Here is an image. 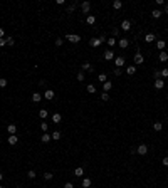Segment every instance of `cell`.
Wrapping results in <instances>:
<instances>
[{
  "instance_id": "obj_1",
  "label": "cell",
  "mask_w": 168,
  "mask_h": 188,
  "mask_svg": "<svg viewBox=\"0 0 168 188\" xmlns=\"http://www.w3.org/2000/svg\"><path fill=\"white\" fill-rule=\"evenodd\" d=\"M103 42H106V39H104V37H99V39H98V37H94V39L89 40V45H91V47H99Z\"/></svg>"
},
{
  "instance_id": "obj_2",
  "label": "cell",
  "mask_w": 168,
  "mask_h": 188,
  "mask_svg": "<svg viewBox=\"0 0 168 188\" xmlns=\"http://www.w3.org/2000/svg\"><path fill=\"white\" fill-rule=\"evenodd\" d=\"M145 62V57H143V54H140V50L134 54V64H138V66H141Z\"/></svg>"
},
{
  "instance_id": "obj_3",
  "label": "cell",
  "mask_w": 168,
  "mask_h": 188,
  "mask_svg": "<svg viewBox=\"0 0 168 188\" xmlns=\"http://www.w3.org/2000/svg\"><path fill=\"white\" fill-rule=\"evenodd\" d=\"M66 39H67V40H71V42H72V44H77L79 40H81V37H79L77 34H69V35H67Z\"/></svg>"
},
{
  "instance_id": "obj_4",
  "label": "cell",
  "mask_w": 168,
  "mask_h": 188,
  "mask_svg": "<svg viewBox=\"0 0 168 188\" xmlns=\"http://www.w3.org/2000/svg\"><path fill=\"white\" fill-rule=\"evenodd\" d=\"M114 64H116V67H119V69H121V67L124 66V57H123V55H119V57H114Z\"/></svg>"
},
{
  "instance_id": "obj_5",
  "label": "cell",
  "mask_w": 168,
  "mask_h": 188,
  "mask_svg": "<svg viewBox=\"0 0 168 188\" xmlns=\"http://www.w3.org/2000/svg\"><path fill=\"white\" fill-rule=\"evenodd\" d=\"M113 59H114V52H113V49H108L104 52V61H113Z\"/></svg>"
},
{
  "instance_id": "obj_6",
  "label": "cell",
  "mask_w": 168,
  "mask_h": 188,
  "mask_svg": "<svg viewBox=\"0 0 168 188\" xmlns=\"http://www.w3.org/2000/svg\"><path fill=\"white\" fill-rule=\"evenodd\" d=\"M54 96H56V92H54V91H52V89H47V91H44V98L45 99H54Z\"/></svg>"
},
{
  "instance_id": "obj_7",
  "label": "cell",
  "mask_w": 168,
  "mask_h": 188,
  "mask_svg": "<svg viewBox=\"0 0 168 188\" xmlns=\"http://www.w3.org/2000/svg\"><path fill=\"white\" fill-rule=\"evenodd\" d=\"M136 151H138V155H146V153H148V146H146V144H140Z\"/></svg>"
},
{
  "instance_id": "obj_8",
  "label": "cell",
  "mask_w": 168,
  "mask_h": 188,
  "mask_svg": "<svg viewBox=\"0 0 168 188\" xmlns=\"http://www.w3.org/2000/svg\"><path fill=\"white\" fill-rule=\"evenodd\" d=\"M81 10H82L84 14H88V12L91 10V4L89 2H82V4H81Z\"/></svg>"
},
{
  "instance_id": "obj_9",
  "label": "cell",
  "mask_w": 168,
  "mask_h": 188,
  "mask_svg": "<svg viewBox=\"0 0 168 188\" xmlns=\"http://www.w3.org/2000/svg\"><path fill=\"white\" fill-rule=\"evenodd\" d=\"M118 45H119L121 49H126V47L129 45V40L128 39H119V40H118Z\"/></svg>"
},
{
  "instance_id": "obj_10",
  "label": "cell",
  "mask_w": 168,
  "mask_h": 188,
  "mask_svg": "<svg viewBox=\"0 0 168 188\" xmlns=\"http://www.w3.org/2000/svg\"><path fill=\"white\" fill-rule=\"evenodd\" d=\"M155 87L156 89H163L165 87V79H156V81H155Z\"/></svg>"
},
{
  "instance_id": "obj_11",
  "label": "cell",
  "mask_w": 168,
  "mask_h": 188,
  "mask_svg": "<svg viewBox=\"0 0 168 188\" xmlns=\"http://www.w3.org/2000/svg\"><path fill=\"white\" fill-rule=\"evenodd\" d=\"M161 15H163V12H161V10H158V9L151 10V17H153V19H160Z\"/></svg>"
},
{
  "instance_id": "obj_12",
  "label": "cell",
  "mask_w": 168,
  "mask_h": 188,
  "mask_svg": "<svg viewBox=\"0 0 168 188\" xmlns=\"http://www.w3.org/2000/svg\"><path fill=\"white\" fill-rule=\"evenodd\" d=\"M121 29H123V30H129V29H131V22H129V20H123V22H121Z\"/></svg>"
},
{
  "instance_id": "obj_13",
  "label": "cell",
  "mask_w": 168,
  "mask_h": 188,
  "mask_svg": "<svg viewBox=\"0 0 168 188\" xmlns=\"http://www.w3.org/2000/svg\"><path fill=\"white\" fill-rule=\"evenodd\" d=\"M82 71H89V72H94V67L91 66L89 62H84V64H82Z\"/></svg>"
},
{
  "instance_id": "obj_14",
  "label": "cell",
  "mask_w": 168,
  "mask_h": 188,
  "mask_svg": "<svg viewBox=\"0 0 168 188\" xmlns=\"http://www.w3.org/2000/svg\"><path fill=\"white\" fill-rule=\"evenodd\" d=\"M158 59H160L161 62H166V61H168V54L165 52V50H161V52H160V55H158Z\"/></svg>"
},
{
  "instance_id": "obj_15",
  "label": "cell",
  "mask_w": 168,
  "mask_h": 188,
  "mask_svg": "<svg viewBox=\"0 0 168 188\" xmlns=\"http://www.w3.org/2000/svg\"><path fill=\"white\" fill-rule=\"evenodd\" d=\"M52 121L56 123V124H59V123L62 121V116L59 114V113H56V114H52Z\"/></svg>"
},
{
  "instance_id": "obj_16",
  "label": "cell",
  "mask_w": 168,
  "mask_h": 188,
  "mask_svg": "<svg viewBox=\"0 0 168 188\" xmlns=\"http://www.w3.org/2000/svg\"><path fill=\"white\" fill-rule=\"evenodd\" d=\"M7 131H9V134H15L17 133V126L15 124H9V126H7Z\"/></svg>"
},
{
  "instance_id": "obj_17",
  "label": "cell",
  "mask_w": 168,
  "mask_h": 188,
  "mask_svg": "<svg viewBox=\"0 0 168 188\" xmlns=\"http://www.w3.org/2000/svg\"><path fill=\"white\" fill-rule=\"evenodd\" d=\"M155 39H156V35H155V34H146V35H145V42H153Z\"/></svg>"
},
{
  "instance_id": "obj_18",
  "label": "cell",
  "mask_w": 168,
  "mask_h": 188,
  "mask_svg": "<svg viewBox=\"0 0 168 188\" xmlns=\"http://www.w3.org/2000/svg\"><path fill=\"white\" fill-rule=\"evenodd\" d=\"M17 141H19L17 134H10V136H9V144H17Z\"/></svg>"
},
{
  "instance_id": "obj_19",
  "label": "cell",
  "mask_w": 168,
  "mask_h": 188,
  "mask_svg": "<svg viewBox=\"0 0 168 188\" xmlns=\"http://www.w3.org/2000/svg\"><path fill=\"white\" fill-rule=\"evenodd\" d=\"M40 99H42V94H40V92H34L32 94V101H34V103H39Z\"/></svg>"
},
{
  "instance_id": "obj_20",
  "label": "cell",
  "mask_w": 168,
  "mask_h": 188,
  "mask_svg": "<svg viewBox=\"0 0 168 188\" xmlns=\"http://www.w3.org/2000/svg\"><path fill=\"white\" fill-rule=\"evenodd\" d=\"M106 44H108V45H109V47L113 49V47H114V45H116L118 42H116V39H114V37H109V39L106 40Z\"/></svg>"
},
{
  "instance_id": "obj_21",
  "label": "cell",
  "mask_w": 168,
  "mask_h": 188,
  "mask_svg": "<svg viewBox=\"0 0 168 188\" xmlns=\"http://www.w3.org/2000/svg\"><path fill=\"white\" fill-rule=\"evenodd\" d=\"M111 87H113V84L109 82V81H106V82L103 84V89H104V92H108V91H111Z\"/></svg>"
},
{
  "instance_id": "obj_22",
  "label": "cell",
  "mask_w": 168,
  "mask_h": 188,
  "mask_svg": "<svg viewBox=\"0 0 168 188\" xmlns=\"http://www.w3.org/2000/svg\"><path fill=\"white\" fill-rule=\"evenodd\" d=\"M86 91H88L89 94H94V92H96V86H94V84H88V87H86Z\"/></svg>"
},
{
  "instance_id": "obj_23",
  "label": "cell",
  "mask_w": 168,
  "mask_h": 188,
  "mask_svg": "<svg viewBox=\"0 0 168 188\" xmlns=\"http://www.w3.org/2000/svg\"><path fill=\"white\" fill-rule=\"evenodd\" d=\"M121 7H123V4H121L119 0H114V2H113V9H114V10H119Z\"/></svg>"
},
{
  "instance_id": "obj_24",
  "label": "cell",
  "mask_w": 168,
  "mask_h": 188,
  "mask_svg": "<svg viewBox=\"0 0 168 188\" xmlns=\"http://www.w3.org/2000/svg\"><path fill=\"white\" fill-rule=\"evenodd\" d=\"M126 72H128L129 76H133L134 72H136V66H128L126 67Z\"/></svg>"
},
{
  "instance_id": "obj_25",
  "label": "cell",
  "mask_w": 168,
  "mask_h": 188,
  "mask_svg": "<svg viewBox=\"0 0 168 188\" xmlns=\"http://www.w3.org/2000/svg\"><path fill=\"white\" fill-rule=\"evenodd\" d=\"M153 129H155V131H161V129H163V124H161L160 121H156L155 124H153Z\"/></svg>"
},
{
  "instance_id": "obj_26",
  "label": "cell",
  "mask_w": 168,
  "mask_h": 188,
  "mask_svg": "<svg viewBox=\"0 0 168 188\" xmlns=\"http://www.w3.org/2000/svg\"><path fill=\"white\" fill-rule=\"evenodd\" d=\"M40 139H42V143H49L50 139H52V136H50V134H45V133H44Z\"/></svg>"
},
{
  "instance_id": "obj_27",
  "label": "cell",
  "mask_w": 168,
  "mask_h": 188,
  "mask_svg": "<svg viewBox=\"0 0 168 188\" xmlns=\"http://www.w3.org/2000/svg\"><path fill=\"white\" fill-rule=\"evenodd\" d=\"M50 136H52V139H56V141H57V139H61L62 133H61V131H54V133L50 134Z\"/></svg>"
},
{
  "instance_id": "obj_28",
  "label": "cell",
  "mask_w": 168,
  "mask_h": 188,
  "mask_svg": "<svg viewBox=\"0 0 168 188\" xmlns=\"http://www.w3.org/2000/svg\"><path fill=\"white\" fill-rule=\"evenodd\" d=\"M39 116L42 118V119H45V118L49 116V113H47V109H40V111H39Z\"/></svg>"
},
{
  "instance_id": "obj_29",
  "label": "cell",
  "mask_w": 168,
  "mask_h": 188,
  "mask_svg": "<svg viewBox=\"0 0 168 188\" xmlns=\"http://www.w3.org/2000/svg\"><path fill=\"white\" fill-rule=\"evenodd\" d=\"M91 186V180L89 178H84L82 180V188H89Z\"/></svg>"
},
{
  "instance_id": "obj_30",
  "label": "cell",
  "mask_w": 168,
  "mask_h": 188,
  "mask_svg": "<svg viewBox=\"0 0 168 188\" xmlns=\"http://www.w3.org/2000/svg\"><path fill=\"white\" fill-rule=\"evenodd\" d=\"M106 79H108L106 74H99V76H98V81H99V82H103V84L106 82Z\"/></svg>"
},
{
  "instance_id": "obj_31",
  "label": "cell",
  "mask_w": 168,
  "mask_h": 188,
  "mask_svg": "<svg viewBox=\"0 0 168 188\" xmlns=\"http://www.w3.org/2000/svg\"><path fill=\"white\" fill-rule=\"evenodd\" d=\"M74 175H76V176H82L84 170H82V168H76V170H74Z\"/></svg>"
},
{
  "instance_id": "obj_32",
  "label": "cell",
  "mask_w": 168,
  "mask_h": 188,
  "mask_svg": "<svg viewBox=\"0 0 168 188\" xmlns=\"http://www.w3.org/2000/svg\"><path fill=\"white\" fill-rule=\"evenodd\" d=\"M86 22L89 24V25H93V24L96 22V17H94V15H89V17H88V19H86Z\"/></svg>"
},
{
  "instance_id": "obj_33",
  "label": "cell",
  "mask_w": 168,
  "mask_h": 188,
  "mask_svg": "<svg viewBox=\"0 0 168 188\" xmlns=\"http://www.w3.org/2000/svg\"><path fill=\"white\" fill-rule=\"evenodd\" d=\"M156 47H158L160 50H163V49H165V40H158V42H156Z\"/></svg>"
},
{
  "instance_id": "obj_34",
  "label": "cell",
  "mask_w": 168,
  "mask_h": 188,
  "mask_svg": "<svg viewBox=\"0 0 168 188\" xmlns=\"http://www.w3.org/2000/svg\"><path fill=\"white\" fill-rule=\"evenodd\" d=\"M40 129H42V131H44V133H45V131H47V129H49V124H47V123H44V121H42V123H40Z\"/></svg>"
},
{
  "instance_id": "obj_35",
  "label": "cell",
  "mask_w": 168,
  "mask_h": 188,
  "mask_svg": "<svg viewBox=\"0 0 168 188\" xmlns=\"http://www.w3.org/2000/svg\"><path fill=\"white\" fill-rule=\"evenodd\" d=\"M160 72H161V77H163V79L168 77V67H165V69H163V71H160Z\"/></svg>"
},
{
  "instance_id": "obj_36",
  "label": "cell",
  "mask_w": 168,
  "mask_h": 188,
  "mask_svg": "<svg viewBox=\"0 0 168 188\" xmlns=\"http://www.w3.org/2000/svg\"><path fill=\"white\" fill-rule=\"evenodd\" d=\"M74 10H76V4H72V5H69V7H67V14H72Z\"/></svg>"
},
{
  "instance_id": "obj_37",
  "label": "cell",
  "mask_w": 168,
  "mask_h": 188,
  "mask_svg": "<svg viewBox=\"0 0 168 188\" xmlns=\"http://www.w3.org/2000/svg\"><path fill=\"white\" fill-rule=\"evenodd\" d=\"M44 178H45V180H47V181H49V180H52V178H54V175L47 171V173H44Z\"/></svg>"
},
{
  "instance_id": "obj_38",
  "label": "cell",
  "mask_w": 168,
  "mask_h": 188,
  "mask_svg": "<svg viewBox=\"0 0 168 188\" xmlns=\"http://www.w3.org/2000/svg\"><path fill=\"white\" fill-rule=\"evenodd\" d=\"M101 99H103V101H109V94L103 92V94H101Z\"/></svg>"
},
{
  "instance_id": "obj_39",
  "label": "cell",
  "mask_w": 168,
  "mask_h": 188,
  "mask_svg": "<svg viewBox=\"0 0 168 188\" xmlns=\"http://www.w3.org/2000/svg\"><path fill=\"white\" fill-rule=\"evenodd\" d=\"M7 44H9V45H14V44H15V40H14V39H12V37H7Z\"/></svg>"
},
{
  "instance_id": "obj_40",
  "label": "cell",
  "mask_w": 168,
  "mask_h": 188,
  "mask_svg": "<svg viewBox=\"0 0 168 188\" xmlns=\"http://www.w3.org/2000/svg\"><path fill=\"white\" fill-rule=\"evenodd\" d=\"M27 175H29V178H30V180H32V178H35V176H37V175H35V171H34V170H30V171H29Z\"/></svg>"
},
{
  "instance_id": "obj_41",
  "label": "cell",
  "mask_w": 168,
  "mask_h": 188,
  "mask_svg": "<svg viewBox=\"0 0 168 188\" xmlns=\"http://www.w3.org/2000/svg\"><path fill=\"white\" fill-rule=\"evenodd\" d=\"M62 44H64V40H62L61 37H57V39H56V45L59 47V45H62Z\"/></svg>"
},
{
  "instance_id": "obj_42",
  "label": "cell",
  "mask_w": 168,
  "mask_h": 188,
  "mask_svg": "<svg viewBox=\"0 0 168 188\" xmlns=\"http://www.w3.org/2000/svg\"><path fill=\"white\" fill-rule=\"evenodd\" d=\"M7 86V79H0V87H5Z\"/></svg>"
},
{
  "instance_id": "obj_43",
  "label": "cell",
  "mask_w": 168,
  "mask_h": 188,
  "mask_svg": "<svg viewBox=\"0 0 168 188\" xmlns=\"http://www.w3.org/2000/svg\"><path fill=\"white\" fill-rule=\"evenodd\" d=\"M121 69H119V67H116V69H114V76H121Z\"/></svg>"
},
{
  "instance_id": "obj_44",
  "label": "cell",
  "mask_w": 168,
  "mask_h": 188,
  "mask_svg": "<svg viewBox=\"0 0 168 188\" xmlns=\"http://www.w3.org/2000/svg\"><path fill=\"white\" fill-rule=\"evenodd\" d=\"M161 77V72L160 71H155V81H156V79H160Z\"/></svg>"
},
{
  "instance_id": "obj_45",
  "label": "cell",
  "mask_w": 168,
  "mask_h": 188,
  "mask_svg": "<svg viewBox=\"0 0 168 188\" xmlns=\"http://www.w3.org/2000/svg\"><path fill=\"white\" fill-rule=\"evenodd\" d=\"M77 81H84V74L82 72H79L77 74Z\"/></svg>"
},
{
  "instance_id": "obj_46",
  "label": "cell",
  "mask_w": 168,
  "mask_h": 188,
  "mask_svg": "<svg viewBox=\"0 0 168 188\" xmlns=\"http://www.w3.org/2000/svg\"><path fill=\"white\" fill-rule=\"evenodd\" d=\"M161 163H163L165 166H168V156H165V158H163V161H161Z\"/></svg>"
},
{
  "instance_id": "obj_47",
  "label": "cell",
  "mask_w": 168,
  "mask_h": 188,
  "mask_svg": "<svg viewBox=\"0 0 168 188\" xmlns=\"http://www.w3.org/2000/svg\"><path fill=\"white\" fill-rule=\"evenodd\" d=\"M64 188H74V185H72V183H66V185H64Z\"/></svg>"
},
{
  "instance_id": "obj_48",
  "label": "cell",
  "mask_w": 168,
  "mask_h": 188,
  "mask_svg": "<svg viewBox=\"0 0 168 188\" xmlns=\"http://www.w3.org/2000/svg\"><path fill=\"white\" fill-rule=\"evenodd\" d=\"M5 44H7L5 39H0V47H2V45H5Z\"/></svg>"
},
{
  "instance_id": "obj_49",
  "label": "cell",
  "mask_w": 168,
  "mask_h": 188,
  "mask_svg": "<svg viewBox=\"0 0 168 188\" xmlns=\"http://www.w3.org/2000/svg\"><path fill=\"white\" fill-rule=\"evenodd\" d=\"M4 35H5V32H4V29H0V39H4Z\"/></svg>"
},
{
  "instance_id": "obj_50",
  "label": "cell",
  "mask_w": 168,
  "mask_h": 188,
  "mask_svg": "<svg viewBox=\"0 0 168 188\" xmlns=\"http://www.w3.org/2000/svg\"><path fill=\"white\" fill-rule=\"evenodd\" d=\"M165 12H166V14H168V5H165Z\"/></svg>"
},
{
  "instance_id": "obj_51",
  "label": "cell",
  "mask_w": 168,
  "mask_h": 188,
  "mask_svg": "<svg viewBox=\"0 0 168 188\" xmlns=\"http://www.w3.org/2000/svg\"><path fill=\"white\" fill-rule=\"evenodd\" d=\"M2 178H4V175H2V173H0V181H2Z\"/></svg>"
},
{
  "instance_id": "obj_52",
  "label": "cell",
  "mask_w": 168,
  "mask_h": 188,
  "mask_svg": "<svg viewBox=\"0 0 168 188\" xmlns=\"http://www.w3.org/2000/svg\"><path fill=\"white\" fill-rule=\"evenodd\" d=\"M0 188H4V186H0Z\"/></svg>"
}]
</instances>
